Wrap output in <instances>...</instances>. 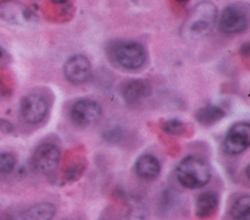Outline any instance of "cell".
<instances>
[{
	"label": "cell",
	"instance_id": "9a60e30c",
	"mask_svg": "<svg viewBox=\"0 0 250 220\" xmlns=\"http://www.w3.org/2000/svg\"><path fill=\"white\" fill-rule=\"evenodd\" d=\"M226 115L225 110L219 106L207 105L195 112V119L204 126H210L220 121Z\"/></svg>",
	"mask_w": 250,
	"mask_h": 220
},
{
	"label": "cell",
	"instance_id": "603a6c76",
	"mask_svg": "<svg viewBox=\"0 0 250 220\" xmlns=\"http://www.w3.org/2000/svg\"><path fill=\"white\" fill-rule=\"evenodd\" d=\"M0 131L5 134H10L14 131V125L8 119L0 118Z\"/></svg>",
	"mask_w": 250,
	"mask_h": 220
},
{
	"label": "cell",
	"instance_id": "7c38bea8",
	"mask_svg": "<svg viewBox=\"0 0 250 220\" xmlns=\"http://www.w3.org/2000/svg\"><path fill=\"white\" fill-rule=\"evenodd\" d=\"M151 94V86L145 79L128 81L122 89V97L128 104L134 105L146 99Z\"/></svg>",
	"mask_w": 250,
	"mask_h": 220
},
{
	"label": "cell",
	"instance_id": "4fadbf2b",
	"mask_svg": "<svg viewBox=\"0 0 250 220\" xmlns=\"http://www.w3.org/2000/svg\"><path fill=\"white\" fill-rule=\"evenodd\" d=\"M134 168L136 174L146 181L155 180L161 171L159 160L149 154H145L139 156L135 162Z\"/></svg>",
	"mask_w": 250,
	"mask_h": 220
},
{
	"label": "cell",
	"instance_id": "30bf717a",
	"mask_svg": "<svg viewBox=\"0 0 250 220\" xmlns=\"http://www.w3.org/2000/svg\"><path fill=\"white\" fill-rule=\"evenodd\" d=\"M63 75L71 84H82L88 81L91 76V64L88 58L83 55L70 57L63 65Z\"/></svg>",
	"mask_w": 250,
	"mask_h": 220
},
{
	"label": "cell",
	"instance_id": "44dd1931",
	"mask_svg": "<svg viewBox=\"0 0 250 220\" xmlns=\"http://www.w3.org/2000/svg\"><path fill=\"white\" fill-rule=\"evenodd\" d=\"M86 169V164L84 162H73L66 167L65 178L68 182H74L78 180Z\"/></svg>",
	"mask_w": 250,
	"mask_h": 220
},
{
	"label": "cell",
	"instance_id": "f1b7e54d",
	"mask_svg": "<svg viewBox=\"0 0 250 220\" xmlns=\"http://www.w3.org/2000/svg\"><path fill=\"white\" fill-rule=\"evenodd\" d=\"M64 220H72V219H64Z\"/></svg>",
	"mask_w": 250,
	"mask_h": 220
},
{
	"label": "cell",
	"instance_id": "3957f363",
	"mask_svg": "<svg viewBox=\"0 0 250 220\" xmlns=\"http://www.w3.org/2000/svg\"><path fill=\"white\" fill-rule=\"evenodd\" d=\"M113 57L116 63L127 69H137L146 61V51L136 41H123L113 48Z\"/></svg>",
	"mask_w": 250,
	"mask_h": 220
},
{
	"label": "cell",
	"instance_id": "5b68a950",
	"mask_svg": "<svg viewBox=\"0 0 250 220\" xmlns=\"http://www.w3.org/2000/svg\"><path fill=\"white\" fill-rule=\"evenodd\" d=\"M248 24V8L242 4L226 7L221 14L219 25L223 32L235 34L243 31Z\"/></svg>",
	"mask_w": 250,
	"mask_h": 220
},
{
	"label": "cell",
	"instance_id": "ba28073f",
	"mask_svg": "<svg viewBox=\"0 0 250 220\" xmlns=\"http://www.w3.org/2000/svg\"><path fill=\"white\" fill-rule=\"evenodd\" d=\"M0 19L10 24L28 25L37 21V16L24 5L9 0L0 3Z\"/></svg>",
	"mask_w": 250,
	"mask_h": 220
},
{
	"label": "cell",
	"instance_id": "7402d4cb",
	"mask_svg": "<svg viewBox=\"0 0 250 220\" xmlns=\"http://www.w3.org/2000/svg\"><path fill=\"white\" fill-rule=\"evenodd\" d=\"M104 137L110 143H116L120 140V138L122 137V132L121 129L117 126L111 127L110 129L106 130L104 134Z\"/></svg>",
	"mask_w": 250,
	"mask_h": 220
},
{
	"label": "cell",
	"instance_id": "8992f818",
	"mask_svg": "<svg viewBox=\"0 0 250 220\" xmlns=\"http://www.w3.org/2000/svg\"><path fill=\"white\" fill-rule=\"evenodd\" d=\"M102 113L100 104L91 99H80L70 109V118L79 127H87L97 123Z\"/></svg>",
	"mask_w": 250,
	"mask_h": 220
},
{
	"label": "cell",
	"instance_id": "484cf974",
	"mask_svg": "<svg viewBox=\"0 0 250 220\" xmlns=\"http://www.w3.org/2000/svg\"><path fill=\"white\" fill-rule=\"evenodd\" d=\"M175 1L181 5H186L189 0H175Z\"/></svg>",
	"mask_w": 250,
	"mask_h": 220
},
{
	"label": "cell",
	"instance_id": "52a82bcc",
	"mask_svg": "<svg viewBox=\"0 0 250 220\" xmlns=\"http://www.w3.org/2000/svg\"><path fill=\"white\" fill-rule=\"evenodd\" d=\"M61 161V151L52 143H43L33 152L31 162L33 167L42 174L53 173Z\"/></svg>",
	"mask_w": 250,
	"mask_h": 220
},
{
	"label": "cell",
	"instance_id": "d6986e66",
	"mask_svg": "<svg viewBox=\"0 0 250 220\" xmlns=\"http://www.w3.org/2000/svg\"><path fill=\"white\" fill-rule=\"evenodd\" d=\"M162 130L169 135L180 136L186 132L185 123L177 118L167 119L162 123Z\"/></svg>",
	"mask_w": 250,
	"mask_h": 220
},
{
	"label": "cell",
	"instance_id": "2e32d148",
	"mask_svg": "<svg viewBox=\"0 0 250 220\" xmlns=\"http://www.w3.org/2000/svg\"><path fill=\"white\" fill-rule=\"evenodd\" d=\"M229 215L232 220H250V196L236 198L229 208Z\"/></svg>",
	"mask_w": 250,
	"mask_h": 220
},
{
	"label": "cell",
	"instance_id": "7a4b0ae2",
	"mask_svg": "<svg viewBox=\"0 0 250 220\" xmlns=\"http://www.w3.org/2000/svg\"><path fill=\"white\" fill-rule=\"evenodd\" d=\"M178 183L187 189H200L208 184L211 179L209 164L201 157L188 155L176 167Z\"/></svg>",
	"mask_w": 250,
	"mask_h": 220
},
{
	"label": "cell",
	"instance_id": "9c48e42d",
	"mask_svg": "<svg viewBox=\"0 0 250 220\" xmlns=\"http://www.w3.org/2000/svg\"><path fill=\"white\" fill-rule=\"evenodd\" d=\"M20 112L26 123L37 124L44 120L48 113L47 101L38 94L25 95L21 101Z\"/></svg>",
	"mask_w": 250,
	"mask_h": 220
},
{
	"label": "cell",
	"instance_id": "e0dca14e",
	"mask_svg": "<svg viewBox=\"0 0 250 220\" xmlns=\"http://www.w3.org/2000/svg\"><path fill=\"white\" fill-rule=\"evenodd\" d=\"M148 211L146 204L138 199L131 198L123 220H147Z\"/></svg>",
	"mask_w": 250,
	"mask_h": 220
},
{
	"label": "cell",
	"instance_id": "8fae6325",
	"mask_svg": "<svg viewBox=\"0 0 250 220\" xmlns=\"http://www.w3.org/2000/svg\"><path fill=\"white\" fill-rule=\"evenodd\" d=\"M56 210V206L52 202L40 201L11 215L7 220H52Z\"/></svg>",
	"mask_w": 250,
	"mask_h": 220
},
{
	"label": "cell",
	"instance_id": "cb8c5ba5",
	"mask_svg": "<svg viewBox=\"0 0 250 220\" xmlns=\"http://www.w3.org/2000/svg\"><path fill=\"white\" fill-rule=\"evenodd\" d=\"M241 54L245 55V56H248V54H249V46L247 44L242 45V47H241Z\"/></svg>",
	"mask_w": 250,
	"mask_h": 220
},
{
	"label": "cell",
	"instance_id": "ac0fdd59",
	"mask_svg": "<svg viewBox=\"0 0 250 220\" xmlns=\"http://www.w3.org/2000/svg\"><path fill=\"white\" fill-rule=\"evenodd\" d=\"M179 197L172 189H166L162 192L158 200V211L162 215H166L173 211L178 203Z\"/></svg>",
	"mask_w": 250,
	"mask_h": 220
},
{
	"label": "cell",
	"instance_id": "4316f807",
	"mask_svg": "<svg viewBox=\"0 0 250 220\" xmlns=\"http://www.w3.org/2000/svg\"><path fill=\"white\" fill-rule=\"evenodd\" d=\"M245 175L247 178H249V164L246 165V167H245Z\"/></svg>",
	"mask_w": 250,
	"mask_h": 220
},
{
	"label": "cell",
	"instance_id": "83f0119b",
	"mask_svg": "<svg viewBox=\"0 0 250 220\" xmlns=\"http://www.w3.org/2000/svg\"><path fill=\"white\" fill-rule=\"evenodd\" d=\"M2 56H3V50H2V48H1V46H0V59H1Z\"/></svg>",
	"mask_w": 250,
	"mask_h": 220
},
{
	"label": "cell",
	"instance_id": "5bb4252c",
	"mask_svg": "<svg viewBox=\"0 0 250 220\" xmlns=\"http://www.w3.org/2000/svg\"><path fill=\"white\" fill-rule=\"evenodd\" d=\"M219 207V197L215 192L201 193L195 201V215L200 219L213 216Z\"/></svg>",
	"mask_w": 250,
	"mask_h": 220
},
{
	"label": "cell",
	"instance_id": "6da1fadb",
	"mask_svg": "<svg viewBox=\"0 0 250 220\" xmlns=\"http://www.w3.org/2000/svg\"><path fill=\"white\" fill-rule=\"evenodd\" d=\"M217 8L211 1L197 3L188 13L181 26V35L188 40L204 37L215 26L217 22Z\"/></svg>",
	"mask_w": 250,
	"mask_h": 220
},
{
	"label": "cell",
	"instance_id": "ffe728a7",
	"mask_svg": "<svg viewBox=\"0 0 250 220\" xmlns=\"http://www.w3.org/2000/svg\"><path fill=\"white\" fill-rule=\"evenodd\" d=\"M17 165V157L12 153H0V173L9 174Z\"/></svg>",
	"mask_w": 250,
	"mask_h": 220
},
{
	"label": "cell",
	"instance_id": "d4e9b609",
	"mask_svg": "<svg viewBox=\"0 0 250 220\" xmlns=\"http://www.w3.org/2000/svg\"><path fill=\"white\" fill-rule=\"evenodd\" d=\"M54 4H60V5H66L69 0H50Z\"/></svg>",
	"mask_w": 250,
	"mask_h": 220
},
{
	"label": "cell",
	"instance_id": "277c9868",
	"mask_svg": "<svg viewBox=\"0 0 250 220\" xmlns=\"http://www.w3.org/2000/svg\"><path fill=\"white\" fill-rule=\"evenodd\" d=\"M250 146V124L247 121L236 122L228 130L224 142V152L229 155L240 154Z\"/></svg>",
	"mask_w": 250,
	"mask_h": 220
}]
</instances>
